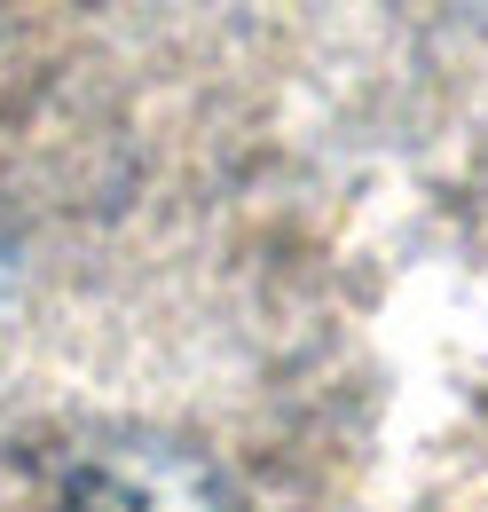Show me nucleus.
<instances>
[{
	"label": "nucleus",
	"mask_w": 488,
	"mask_h": 512,
	"mask_svg": "<svg viewBox=\"0 0 488 512\" xmlns=\"http://www.w3.org/2000/svg\"><path fill=\"white\" fill-rule=\"evenodd\" d=\"M63 512H237V497L205 457L174 442H119L71 473Z\"/></svg>",
	"instance_id": "obj_1"
}]
</instances>
